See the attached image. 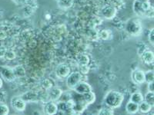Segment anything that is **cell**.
Instances as JSON below:
<instances>
[{"instance_id":"1","label":"cell","mask_w":154,"mask_h":115,"mask_svg":"<svg viewBox=\"0 0 154 115\" xmlns=\"http://www.w3.org/2000/svg\"><path fill=\"white\" fill-rule=\"evenodd\" d=\"M124 100V96L121 92L117 91H109L105 97V104L109 108L116 109L122 105Z\"/></svg>"},{"instance_id":"2","label":"cell","mask_w":154,"mask_h":115,"mask_svg":"<svg viewBox=\"0 0 154 115\" xmlns=\"http://www.w3.org/2000/svg\"><path fill=\"white\" fill-rule=\"evenodd\" d=\"M142 24L138 18H132L126 23L125 30L131 36H139L142 32Z\"/></svg>"},{"instance_id":"3","label":"cell","mask_w":154,"mask_h":115,"mask_svg":"<svg viewBox=\"0 0 154 115\" xmlns=\"http://www.w3.org/2000/svg\"><path fill=\"white\" fill-rule=\"evenodd\" d=\"M82 80V74L79 72H74L70 73L66 77V84L68 88L73 89V87Z\"/></svg>"},{"instance_id":"4","label":"cell","mask_w":154,"mask_h":115,"mask_svg":"<svg viewBox=\"0 0 154 115\" xmlns=\"http://www.w3.org/2000/svg\"><path fill=\"white\" fill-rule=\"evenodd\" d=\"M11 106L17 111H24L26 108V101L20 96H14L11 99Z\"/></svg>"},{"instance_id":"5","label":"cell","mask_w":154,"mask_h":115,"mask_svg":"<svg viewBox=\"0 0 154 115\" xmlns=\"http://www.w3.org/2000/svg\"><path fill=\"white\" fill-rule=\"evenodd\" d=\"M0 74L2 78L8 82L13 81L16 80V75L14 74L13 68H10L8 66H3L1 68L0 70Z\"/></svg>"},{"instance_id":"6","label":"cell","mask_w":154,"mask_h":115,"mask_svg":"<svg viewBox=\"0 0 154 115\" xmlns=\"http://www.w3.org/2000/svg\"><path fill=\"white\" fill-rule=\"evenodd\" d=\"M72 90H74V91H75V92H76L77 94H82H82H86V93H88V92H89V91H91L92 87L90 84H88L87 82L82 81H79V83H78V84H77L76 85L73 87V89H72Z\"/></svg>"},{"instance_id":"7","label":"cell","mask_w":154,"mask_h":115,"mask_svg":"<svg viewBox=\"0 0 154 115\" xmlns=\"http://www.w3.org/2000/svg\"><path fill=\"white\" fill-rule=\"evenodd\" d=\"M132 80L135 84H143L145 83V72L140 69L135 70L132 73Z\"/></svg>"},{"instance_id":"8","label":"cell","mask_w":154,"mask_h":115,"mask_svg":"<svg viewBox=\"0 0 154 115\" xmlns=\"http://www.w3.org/2000/svg\"><path fill=\"white\" fill-rule=\"evenodd\" d=\"M116 9L113 6H110V5H106L105 7L103 8L101 11L102 16L106 19L110 20L112 19L116 15Z\"/></svg>"},{"instance_id":"9","label":"cell","mask_w":154,"mask_h":115,"mask_svg":"<svg viewBox=\"0 0 154 115\" xmlns=\"http://www.w3.org/2000/svg\"><path fill=\"white\" fill-rule=\"evenodd\" d=\"M70 73H71V69L66 64H61L56 69V76L60 78H65Z\"/></svg>"},{"instance_id":"10","label":"cell","mask_w":154,"mask_h":115,"mask_svg":"<svg viewBox=\"0 0 154 115\" xmlns=\"http://www.w3.org/2000/svg\"><path fill=\"white\" fill-rule=\"evenodd\" d=\"M87 104L83 100L82 101H77L74 102L72 107V111L73 114H81L84 111L85 109L87 107Z\"/></svg>"},{"instance_id":"11","label":"cell","mask_w":154,"mask_h":115,"mask_svg":"<svg viewBox=\"0 0 154 115\" xmlns=\"http://www.w3.org/2000/svg\"><path fill=\"white\" fill-rule=\"evenodd\" d=\"M63 91L59 87H51L49 91V97L52 101H58L62 97Z\"/></svg>"},{"instance_id":"12","label":"cell","mask_w":154,"mask_h":115,"mask_svg":"<svg viewBox=\"0 0 154 115\" xmlns=\"http://www.w3.org/2000/svg\"><path fill=\"white\" fill-rule=\"evenodd\" d=\"M58 112V107L53 101H50L46 104L44 107V113L48 115L56 114Z\"/></svg>"},{"instance_id":"13","label":"cell","mask_w":154,"mask_h":115,"mask_svg":"<svg viewBox=\"0 0 154 115\" xmlns=\"http://www.w3.org/2000/svg\"><path fill=\"white\" fill-rule=\"evenodd\" d=\"M143 61L146 64H152L154 61V54L152 52L149 50H146L145 52L140 55Z\"/></svg>"},{"instance_id":"14","label":"cell","mask_w":154,"mask_h":115,"mask_svg":"<svg viewBox=\"0 0 154 115\" xmlns=\"http://www.w3.org/2000/svg\"><path fill=\"white\" fill-rule=\"evenodd\" d=\"M126 111L130 114H137L139 111V105L130 101L126 105Z\"/></svg>"},{"instance_id":"15","label":"cell","mask_w":154,"mask_h":115,"mask_svg":"<svg viewBox=\"0 0 154 115\" xmlns=\"http://www.w3.org/2000/svg\"><path fill=\"white\" fill-rule=\"evenodd\" d=\"M82 100L87 104L88 105H92L96 101V94H95L94 92L93 91H89V92L86 93V94H82Z\"/></svg>"},{"instance_id":"16","label":"cell","mask_w":154,"mask_h":115,"mask_svg":"<svg viewBox=\"0 0 154 115\" xmlns=\"http://www.w3.org/2000/svg\"><path fill=\"white\" fill-rule=\"evenodd\" d=\"M133 9L134 13L138 16H143V10L142 8V2H139L137 0H134L133 4Z\"/></svg>"},{"instance_id":"17","label":"cell","mask_w":154,"mask_h":115,"mask_svg":"<svg viewBox=\"0 0 154 115\" xmlns=\"http://www.w3.org/2000/svg\"><path fill=\"white\" fill-rule=\"evenodd\" d=\"M153 107L151 105H149L148 102L146 101H143L140 104H139V111L143 114H147L151 111L152 108Z\"/></svg>"},{"instance_id":"18","label":"cell","mask_w":154,"mask_h":115,"mask_svg":"<svg viewBox=\"0 0 154 115\" xmlns=\"http://www.w3.org/2000/svg\"><path fill=\"white\" fill-rule=\"evenodd\" d=\"M144 100V97L140 92H134L131 94L130 101H133L136 104H140Z\"/></svg>"},{"instance_id":"19","label":"cell","mask_w":154,"mask_h":115,"mask_svg":"<svg viewBox=\"0 0 154 115\" xmlns=\"http://www.w3.org/2000/svg\"><path fill=\"white\" fill-rule=\"evenodd\" d=\"M59 7L63 9H68L73 5V0H60L58 1Z\"/></svg>"},{"instance_id":"20","label":"cell","mask_w":154,"mask_h":115,"mask_svg":"<svg viewBox=\"0 0 154 115\" xmlns=\"http://www.w3.org/2000/svg\"><path fill=\"white\" fill-rule=\"evenodd\" d=\"M13 71H14L16 78H22L26 75V71L22 65H18V66L14 67Z\"/></svg>"},{"instance_id":"21","label":"cell","mask_w":154,"mask_h":115,"mask_svg":"<svg viewBox=\"0 0 154 115\" xmlns=\"http://www.w3.org/2000/svg\"><path fill=\"white\" fill-rule=\"evenodd\" d=\"M110 31L107 29H103L98 32V37L102 40H108L109 38H110Z\"/></svg>"},{"instance_id":"22","label":"cell","mask_w":154,"mask_h":115,"mask_svg":"<svg viewBox=\"0 0 154 115\" xmlns=\"http://www.w3.org/2000/svg\"><path fill=\"white\" fill-rule=\"evenodd\" d=\"M77 61L79 65H88L89 63V58L86 55H81L78 58Z\"/></svg>"},{"instance_id":"23","label":"cell","mask_w":154,"mask_h":115,"mask_svg":"<svg viewBox=\"0 0 154 115\" xmlns=\"http://www.w3.org/2000/svg\"><path fill=\"white\" fill-rule=\"evenodd\" d=\"M144 101H146V102H148L149 105H151L152 107H153V105H154V93L150 92V91H148V92L146 94L145 98H144Z\"/></svg>"},{"instance_id":"24","label":"cell","mask_w":154,"mask_h":115,"mask_svg":"<svg viewBox=\"0 0 154 115\" xmlns=\"http://www.w3.org/2000/svg\"><path fill=\"white\" fill-rule=\"evenodd\" d=\"M5 59L8 60V61H12V60H14L16 57V53L12 50H6L5 55L3 56Z\"/></svg>"},{"instance_id":"25","label":"cell","mask_w":154,"mask_h":115,"mask_svg":"<svg viewBox=\"0 0 154 115\" xmlns=\"http://www.w3.org/2000/svg\"><path fill=\"white\" fill-rule=\"evenodd\" d=\"M154 81V73L153 71H148V72H145V82L148 83H151L153 82Z\"/></svg>"},{"instance_id":"26","label":"cell","mask_w":154,"mask_h":115,"mask_svg":"<svg viewBox=\"0 0 154 115\" xmlns=\"http://www.w3.org/2000/svg\"><path fill=\"white\" fill-rule=\"evenodd\" d=\"M98 114H103V115H107V114L112 115L114 114V109L109 108V107H107V108H103L100 109Z\"/></svg>"},{"instance_id":"27","label":"cell","mask_w":154,"mask_h":115,"mask_svg":"<svg viewBox=\"0 0 154 115\" xmlns=\"http://www.w3.org/2000/svg\"><path fill=\"white\" fill-rule=\"evenodd\" d=\"M9 113V108L5 104H0V115H7Z\"/></svg>"},{"instance_id":"28","label":"cell","mask_w":154,"mask_h":115,"mask_svg":"<svg viewBox=\"0 0 154 115\" xmlns=\"http://www.w3.org/2000/svg\"><path fill=\"white\" fill-rule=\"evenodd\" d=\"M102 22H103V20H102V19L100 17L96 16V17H93L91 19V24L93 28H95L97 25H100L102 24Z\"/></svg>"},{"instance_id":"29","label":"cell","mask_w":154,"mask_h":115,"mask_svg":"<svg viewBox=\"0 0 154 115\" xmlns=\"http://www.w3.org/2000/svg\"><path fill=\"white\" fill-rule=\"evenodd\" d=\"M89 38L93 39V40H96L97 38H99L98 37V32L94 29V28H91V29L89 30Z\"/></svg>"},{"instance_id":"30","label":"cell","mask_w":154,"mask_h":115,"mask_svg":"<svg viewBox=\"0 0 154 115\" xmlns=\"http://www.w3.org/2000/svg\"><path fill=\"white\" fill-rule=\"evenodd\" d=\"M42 87L45 89H50L52 87V83L49 81V80L48 79H46V80H44L42 82Z\"/></svg>"},{"instance_id":"31","label":"cell","mask_w":154,"mask_h":115,"mask_svg":"<svg viewBox=\"0 0 154 115\" xmlns=\"http://www.w3.org/2000/svg\"><path fill=\"white\" fill-rule=\"evenodd\" d=\"M89 71L88 65H79V72L81 74H87Z\"/></svg>"},{"instance_id":"32","label":"cell","mask_w":154,"mask_h":115,"mask_svg":"<svg viewBox=\"0 0 154 115\" xmlns=\"http://www.w3.org/2000/svg\"><path fill=\"white\" fill-rule=\"evenodd\" d=\"M148 38H149V42H150L152 46H153V44H154V29L153 28H152V29L150 30V31H149Z\"/></svg>"},{"instance_id":"33","label":"cell","mask_w":154,"mask_h":115,"mask_svg":"<svg viewBox=\"0 0 154 115\" xmlns=\"http://www.w3.org/2000/svg\"><path fill=\"white\" fill-rule=\"evenodd\" d=\"M146 50V46H145V45H143V46H141V47H139L138 48V55H141L142 54L143 52H145V51Z\"/></svg>"},{"instance_id":"34","label":"cell","mask_w":154,"mask_h":115,"mask_svg":"<svg viewBox=\"0 0 154 115\" xmlns=\"http://www.w3.org/2000/svg\"><path fill=\"white\" fill-rule=\"evenodd\" d=\"M148 91H150V92H153V91H154L153 82H151V83H148Z\"/></svg>"},{"instance_id":"35","label":"cell","mask_w":154,"mask_h":115,"mask_svg":"<svg viewBox=\"0 0 154 115\" xmlns=\"http://www.w3.org/2000/svg\"><path fill=\"white\" fill-rule=\"evenodd\" d=\"M5 52H6V49H5V48L0 47V57H3Z\"/></svg>"},{"instance_id":"36","label":"cell","mask_w":154,"mask_h":115,"mask_svg":"<svg viewBox=\"0 0 154 115\" xmlns=\"http://www.w3.org/2000/svg\"><path fill=\"white\" fill-rule=\"evenodd\" d=\"M2 85H3V81H2V78H0V89L2 88Z\"/></svg>"},{"instance_id":"37","label":"cell","mask_w":154,"mask_h":115,"mask_svg":"<svg viewBox=\"0 0 154 115\" xmlns=\"http://www.w3.org/2000/svg\"><path fill=\"white\" fill-rule=\"evenodd\" d=\"M140 2H149V0H137Z\"/></svg>"},{"instance_id":"38","label":"cell","mask_w":154,"mask_h":115,"mask_svg":"<svg viewBox=\"0 0 154 115\" xmlns=\"http://www.w3.org/2000/svg\"><path fill=\"white\" fill-rule=\"evenodd\" d=\"M56 1H57V2H58V1H60V0H56Z\"/></svg>"}]
</instances>
